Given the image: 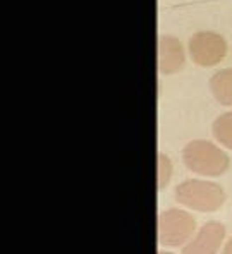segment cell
<instances>
[{"label":"cell","mask_w":232,"mask_h":254,"mask_svg":"<svg viewBox=\"0 0 232 254\" xmlns=\"http://www.w3.org/2000/svg\"><path fill=\"white\" fill-rule=\"evenodd\" d=\"M182 158L189 170L201 175L217 177L229 169V156L210 141H191L182 151Z\"/></svg>","instance_id":"1"},{"label":"cell","mask_w":232,"mask_h":254,"mask_svg":"<svg viewBox=\"0 0 232 254\" xmlns=\"http://www.w3.org/2000/svg\"><path fill=\"white\" fill-rule=\"evenodd\" d=\"M175 199L196 211H215L226 201V192L215 182L189 179L175 188Z\"/></svg>","instance_id":"2"},{"label":"cell","mask_w":232,"mask_h":254,"mask_svg":"<svg viewBox=\"0 0 232 254\" xmlns=\"http://www.w3.org/2000/svg\"><path fill=\"white\" fill-rule=\"evenodd\" d=\"M196 222L188 211L170 208L158 216V241L163 246H181L194 234Z\"/></svg>","instance_id":"3"},{"label":"cell","mask_w":232,"mask_h":254,"mask_svg":"<svg viewBox=\"0 0 232 254\" xmlns=\"http://www.w3.org/2000/svg\"><path fill=\"white\" fill-rule=\"evenodd\" d=\"M227 43L224 36L213 31H200L191 36L189 54L198 65L210 67L215 65L226 57Z\"/></svg>","instance_id":"4"},{"label":"cell","mask_w":232,"mask_h":254,"mask_svg":"<svg viewBox=\"0 0 232 254\" xmlns=\"http://www.w3.org/2000/svg\"><path fill=\"white\" fill-rule=\"evenodd\" d=\"M226 235L220 222H208L200 229L196 237L184 248V254H217Z\"/></svg>","instance_id":"5"},{"label":"cell","mask_w":232,"mask_h":254,"mask_svg":"<svg viewBox=\"0 0 232 254\" xmlns=\"http://www.w3.org/2000/svg\"><path fill=\"white\" fill-rule=\"evenodd\" d=\"M186 55L182 43L175 36L162 35L158 38V69L163 74H175L184 67Z\"/></svg>","instance_id":"6"},{"label":"cell","mask_w":232,"mask_h":254,"mask_svg":"<svg viewBox=\"0 0 232 254\" xmlns=\"http://www.w3.org/2000/svg\"><path fill=\"white\" fill-rule=\"evenodd\" d=\"M212 93L222 105H232V67L213 74L210 79Z\"/></svg>","instance_id":"7"},{"label":"cell","mask_w":232,"mask_h":254,"mask_svg":"<svg viewBox=\"0 0 232 254\" xmlns=\"http://www.w3.org/2000/svg\"><path fill=\"white\" fill-rule=\"evenodd\" d=\"M213 134L224 146L232 149V112L222 114L213 122Z\"/></svg>","instance_id":"8"},{"label":"cell","mask_w":232,"mask_h":254,"mask_svg":"<svg viewBox=\"0 0 232 254\" xmlns=\"http://www.w3.org/2000/svg\"><path fill=\"white\" fill-rule=\"evenodd\" d=\"M172 172H174V167H172V162L167 155L160 153L158 155V188L163 189L167 186V182L170 181Z\"/></svg>","instance_id":"9"},{"label":"cell","mask_w":232,"mask_h":254,"mask_svg":"<svg viewBox=\"0 0 232 254\" xmlns=\"http://www.w3.org/2000/svg\"><path fill=\"white\" fill-rule=\"evenodd\" d=\"M222 254H232V237L229 239V242L226 244V249H224Z\"/></svg>","instance_id":"10"},{"label":"cell","mask_w":232,"mask_h":254,"mask_svg":"<svg viewBox=\"0 0 232 254\" xmlns=\"http://www.w3.org/2000/svg\"><path fill=\"white\" fill-rule=\"evenodd\" d=\"M160 254H172V253H160Z\"/></svg>","instance_id":"11"}]
</instances>
